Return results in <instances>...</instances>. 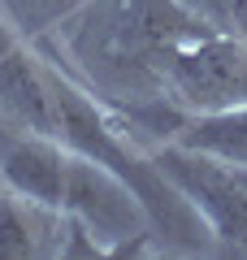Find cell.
Returning <instances> with one entry per match:
<instances>
[{
  "label": "cell",
  "mask_w": 247,
  "mask_h": 260,
  "mask_svg": "<svg viewBox=\"0 0 247 260\" xmlns=\"http://www.w3.org/2000/svg\"><path fill=\"white\" fill-rule=\"evenodd\" d=\"M65 213L26 200L0 182V260H26V256H61Z\"/></svg>",
  "instance_id": "5b68a950"
},
{
  "label": "cell",
  "mask_w": 247,
  "mask_h": 260,
  "mask_svg": "<svg viewBox=\"0 0 247 260\" xmlns=\"http://www.w3.org/2000/svg\"><path fill=\"white\" fill-rule=\"evenodd\" d=\"M174 139L187 148L212 152V156L230 160V165L247 169V109L234 113H187L178 121Z\"/></svg>",
  "instance_id": "8992f818"
},
{
  "label": "cell",
  "mask_w": 247,
  "mask_h": 260,
  "mask_svg": "<svg viewBox=\"0 0 247 260\" xmlns=\"http://www.w3.org/2000/svg\"><path fill=\"white\" fill-rule=\"evenodd\" d=\"M65 165H70V148L56 135L30 130V126L0 113V182L9 191L26 195V200H39V204L61 213Z\"/></svg>",
  "instance_id": "277c9868"
},
{
  "label": "cell",
  "mask_w": 247,
  "mask_h": 260,
  "mask_svg": "<svg viewBox=\"0 0 247 260\" xmlns=\"http://www.w3.org/2000/svg\"><path fill=\"white\" fill-rule=\"evenodd\" d=\"M204 18L212 22L217 35H230L238 44H247V0H187Z\"/></svg>",
  "instance_id": "52a82bcc"
},
{
  "label": "cell",
  "mask_w": 247,
  "mask_h": 260,
  "mask_svg": "<svg viewBox=\"0 0 247 260\" xmlns=\"http://www.w3.org/2000/svg\"><path fill=\"white\" fill-rule=\"evenodd\" d=\"M204 35H212V22L187 0H82L39 48L126 126L165 143L187 117L169 104V61Z\"/></svg>",
  "instance_id": "6da1fadb"
},
{
  "label": "cell",
  "mask_w": 247,
  "mask_h": 260,
  "mask_svg": "<svg viewBox=\"0 0 247 260\" xmlns=\"http://www.w3.org/2000/svg\"><path fill=\"white\" fill-rule=\"evenodd\" d=\"M152 156L174 178L178 191L200 208L221 256H247V169L230 165L212 152L187 148L178 139L156 143Z\"/></svg>",
  "instance_id": "7a4b0ae2"
},
{
  "label": "cell",
  "mask_w": 247,
  "mask_h": 260,
  "mask_svg": "<svg viewBox=\"0 0 247 260\" xmlns=\"http://www.w3.org/2000/svg\"><path fill=\"white\" fill-rule=\"evenodd\" d=\"M169 104L182 113L247 109V44L230 35H204L169 61Z\"/></svg>",
  "instance_id": "3957f363"
},
{
  "label": "cell",
  "mask_w": 247,
  "mask_h": 260,
  "mask_svg": "<svg viewBox=\"0 0 247 260\" xmlns=\"http://www.w3.org/2000/svg\"><path fill=\"white\" fill-rule=\"evenodd\" d=\"M22 44H26V39H22V30H18V22H13L9 13L0 9V61H5V56H9V52H18Z\"/></svg>",
  "instance_id": "ba28073f"
}]
</instances>
